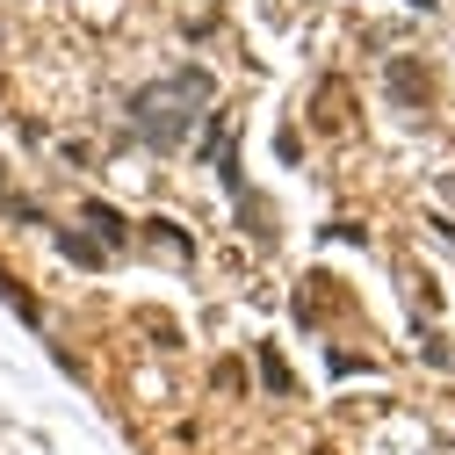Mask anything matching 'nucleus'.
Instances as JSON below:
<instances>
[{
  "label": "nucleus",
  "mask_w": 455,
  "mask_h": 455,
  "mask_svg": "<svg viewBox=\"0 0 455 455\" xmlns=\"http://www.w3.org/2000/svg\"><path fill=\"white\" fill-rule=\"evenodd\" d=\"M412 8H441V0H412Z\"/></svg>",
  "instance_id": "6e6552de"
},
{
  "label": "nucleus",
  "mask_w": 455,
  "mask_h": 455,
  "mask_svg": "<svg viewBox=\"0 0 455 455\" xmlns=\"http://www.w3.org/2000/svg\"><path fill=\"white\" fill-rule=\"evenodd\" d=\"M80 224H87V232H101L108 253H124V246H131V217H124V210H108V203H80Z\"/></svg>",
  "instance_id": "f03ea898"
},
{
  "label": "nucleus",
  "mask_w": 455,
  "mask_h": 455,
  "mask_svg": "<svg viewBox=\"0 0 455 455\" xmlns=\"http://www.w3.org/2000/svg\"><path fill=\"white\" fill-rule=\"evenodd\" d=\"M0 196H8V159H0Z\"/></svg>",
  "instance_id": "0eeeda50"
},
{
  "label": "nucleus",
  "mask_w": 455,
  "mask_h": 455,
  "mask_svg": "<svg viewBox=\"0 0 455 455\" xmlns=\"http://www.w3.org/2000/svg\"><path fill=\"white\" fill-rule=\"evenodd\" d=\"M210 101H217L210 66H181V73H166V80L138 87L124 116H131V138H138V145H152V152H181V145L196 138V124L210 116Z\"/></svg>",
  "instance_id": "f257e3e1"
},
{
  "label": "nucleus",
  "mask_w": 455,
  "mask_h": 455,
  "mask_svg": "<svg viewBox=\"0 0 455 455\" xmlns=\"http://www.w3.org/2000/svg\"><path fill=\"white\" fill-rule=\"evenodd\" d=\"M145 232H152V246H159V253H174V260H188V253H196V239L181 232V224H145Z\"/></svg>",
  "instance_id": "39448f33"
},
{
  "label": "nucleus",
  "mask_w": 455,
  "mask_h": 455,
  "mask_svg": "<svg viewBox=\"0 0 455 455\" xmlns=\"http://www.w3.org/2000/svg\"><path fill=\"white\" fill-rule=\"evenodd\" d=\"M260 383H267L275 397H290V362H282L275 347H260Z\"/></svg>",
  "instance_id": "423d86ee"
},
{
  "label": "nucleus",
  "mask_w": 455,
  "mask_h": 455,
  "mask_svg": "<svg viewBox=\"0 0 455 455\" xmlns=\"http://www.w3.org/2000/svg\"><path fill=\"white\" fill-rule=\"evenodd\" d=\"M59 253H66L73 267H108V246L87 239V232H59Z\"/></svg>",
  "instance_id": "7ed1b4c3"
},
{
  "label": "nucleus",
  "mask_w": 455,
  "mask_h": 455,
  "mask_svg": "<svg viewBox=\"0 0 455 455\" xmlns=\"http://www.w3.org/2000/svg\"><path fill=\"white\" fill-rule=\"evenodd\" d=\"M390 94H397V101H427L434 87H427V73H412L405 59H397V66H390Z\"/></svg>",
  "instance_id": "20e7f679"
}]
</instances>
